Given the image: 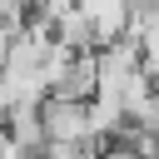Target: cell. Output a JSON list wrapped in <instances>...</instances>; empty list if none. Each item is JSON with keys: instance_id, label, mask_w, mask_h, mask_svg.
Masks as SVG:
<instances>
[{"instance_id": "1", "label": "cell", "mask_w": 159, "mask_h": 159, "mask_svg": "<svg viewBox=\"0 0 159 159\" xmlns=\"http://www.w3.org/2000/svg\"><path fill=\"white\" fill-rule=\"evenodd\" d=\"M40 119L50 144H94V119H89V104L80 99H45Z\"/></svg>"}, {"instance_id": "2", "label": "cell", "mask_w": 159, "mask_h": 159, "mask_svg": "<svg viewBox=\"0 0 159 159\" xmlns=\"http://www.w3.org/2000/svg\"><path fill=\"white\" fill-rule=\"evenodd\" d=\"M40 159H99V149L94 144H50Z\"/></svg>"}]
</instances>
